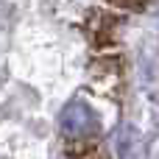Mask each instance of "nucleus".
Wrapping results in <instances>:
<instances>
[{"label":"nucleus","instance_id":"obj_1","mask_svg":"<svg viewBox=\"0 0 159 159\" xmlns=\"http://www.w3.org/2000/svg\"><path fill=\"white\" fill-rule=\"evenodd\" d=\"M95 129H98V117H95V112L87 103L75 101V103L64 106V112H61V131L67 137H78L81 140V137L92 134Z\"/></svg>","mask_w":159,"mask_h":159}]
</instances>
